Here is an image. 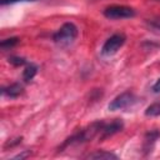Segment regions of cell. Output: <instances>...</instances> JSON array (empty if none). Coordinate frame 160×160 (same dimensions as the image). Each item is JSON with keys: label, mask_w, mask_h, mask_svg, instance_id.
<instances>
[{"label": "cell", "mask_w": 160, "mask_h": 160, "mask_svg": "<svg viewBox=\"0 0 160 160\" xmlns=\"http://www.w3.org/2000/svg\"><path fill=\"white\" fill-rule=\"evenodd\" d=\"M19 42H20V39L16 38V36H12V38H9V39H4V40L0 42V48H1L2 50H9V49L16 46Z\"/></svg>", "instance_id": "obj_10"}, {"label": "cell", "mask_w": 160, "mask_h": 160, "mask_svg": "<svg viewBox=\"0 0 160 160\" xmlns=\"http://www.w3.org/2000/svg\"><path fill=\"white\" fill-rule=\"evenodd\" d=\"M136 96L130 92V91H125L121 92L120 95H118L110 104H109V110L111 111H116V110H122V109H128L131 108L135 102H136Z\"/></svg>", "instance_id": "obj_4"}, {"label": "cell", "mask_w": 160, "mask_h": 160, "mask_svg": "<svg viewBox=\"0 0 160 160\" xmlns=\"http://www.w3.org/2000/svg\"><path fill=\"white\" fill-rule=\"evenodd\" d=\"M146 116H159L160 115V101H156L151 105H149L145 110Z\"/></svg>", "instance_id": "obj_11"}, {"label": "cell", "mask_w": 160, "mask_h": 160, "mask_svg": "<svg viewBox=\"0 0 160 160\" xmlns=\"http://www.w3.org/2000/svg\"><path fill=\"white\" fill-rule=\"evenodd\" d=\"M124 128V122L121 121V119H114L110 122H101V129H100V135L99 139L100 140H105L109 136H112L118 132H120Z\"/></svg>", "instance_id": "obj_5"}, {"label": "cell", "mask_w": 160, "mask_h": 160, "mask_svg": "<svg viewBox=\"0 0 160 160\" xmlns=\"http://www.w3.org/2000/svg\"><path fill=\"white\" fill-rule=\"evenodd\" d=\"M31 1H36V0H31Z\"/></svg>", "instance_id": "obj_17"}, {"label": "cell", "mask_w": 160, "mask_h": 160, "mask_svg": "<svg viewBox=\"0 0 160 160\" xmlns=\"http://www.w3.org/2000/svg\"><path fill=\"white\" fill-rule=\"evenodd\" d=\"M78 28L75 24L72 22H65L60 26V29H58L54 34H52V40L55 44H58L59 46H69L70 44H72L75 41V39L78 38Z\"/></svg>", "instance_id": "obj_1"}, {"label": "cell", "mask_w": 160, "mask_h": 160, "mask_svg": "<svg viewBox=\"0 0 160 160\" xmlns=\"http://www.w3.org/2000/svg\"><path fill=\"white\" fill-rule=\"evenodd\" d=\"M125 40H126V36L121 32H118V34H114L111 35L102 45L101 48V54L104 56H110V55H114L118 52V50L125 44Z\"/></svg>", "instance_id": "obj_3"}, {"label": "cell", "mask_w": 160, "mask_h": 160, "mask_svg": "<svg viewBox=\"0 0 160 160\" xmlns=\"http://www.w3.org/2000/svg\"><path fill=\"white\" fill-rule=\"evenodd\" d=\"M22 1H31V0H0V4H1V5H8V4L22 2Z\"/></svg>", "instance_id": "obj_14"}, {"label": "cell", "mask_w": 160, "mask_h": 160, "mask_svg": "<svg viewBox=\"0 0 160 160\" xmlns=\"http://www.w3.org/2000/svg\"><path fill=\"white\" fill-rule=\"evenodd\" d=\"M149 25H150V26H151L154 30H158V31H160V19L150 21V22H149Z\"/></svg>", "instance_id": "obj_13"}, {"label": "cell", "mask_w": 160, "mask_h": 160, "mask_svg": "<svg viewBox=\"0 0 160 160\" xmlns=\"http://www.w3.org/2000/svg\"><path fill=\"white\" fill-rule=\"evenodd\" d=\"M159 138H160V131L156 130V129L150 130V131H148L145 134V136H144V144H142V150H144L145 154L151 152V150H152V148H154V145H155V142H156V140Z\"/></svg>", "instance_id": "obj_6"}, {"label": "cell", "mask_w": 160, "mask_h": 160, "mask_svg": "<svg viewBox=\"0 0 160 160\" xmlns=\"http://www.w3.org/2000/svg\"><path fill=\"white\" fill-rule=\"evenodd\" d=\"M1 92H2V95L8 96L10 99H15L22 94V86L19 82H14V84H10L8 86H4L1 89Z\"/></svg>", "instance_id": "obj_7"}, {"label": "cell", "mask_w": 160, "mask_h": 160, "mask_svg": "<svg viewBox=\"0 0 160 160\" xmlns=\"http://www.w3.org/2000/svg\"><path fill=\"white\" fill-rule=\"evenodd\" d=\"M152 92H155V94L160 92V79H158L156 82L152 85Z\"/></svg>", "instance_id": "obj_15"}, {"label": "cell", "mask_w": 160, "mask_h": 160, "mask_svg": "<svg viewBox=\"0 0 160 160\" xmlns=\"http://www.w3.org/2000/svg\"><path fill=\"white\" fill-rule=\"evenodd\" d=\"M104 16L108 19H130L135 16V10L130 6L125 5H110L105 8L104 10Z\"/></svg>", "instance_id": "obj_2"}, {"label": "cell", "mask_w": 160, "mask_h": 160, "mask_svg": "<svg viewBox=\"0 0 160 160\" xmlns=\"http://www.w3.org/2000/svg\"><path fill=\"white\" fill-rule=\"evenodd\" d=\"M9 62L12 64L14 66H21V65L26 64V60L24 58H20V56H10L9 58Z\"/></svg>", "instance_id": "obj_12"}, {"label": "cell", "mask_w": 160, "mask_h": 160, "mask_svg": "<svg viewBox=\"0 0 160 160\" xmlns=\"http://www.w3.org/2000/svg\"><path fill=\"white\" fill-rule=\"evenodd\" d=\"M30 155V151H24V152H21V154H19V155H15L12 159H24V158H26V156H29Z\"/></svg>", "instance_id": "obj_16"}, {"label": "cell", "mask_w": 160, "mask_h": 160, "mask_svg": "<svg viewBox=\"0 0 160 160\" xmlns=\"http://www.w3.org/2000/svg\"><path fill=\"white\" fill-rule=\"evenodd\" d=\"M158 1H160V0H158Z\"/></svg>", "instance_id": "obj_18"}, {"label": "cell", "mask_w": 160, "mask_h": 160, "mask_svg": "<svg viewBox=\"0 0 160 160\" xmlns=\"http://www.w3.org/2000/svg\"><path fill=\"white\" fill-rule=\"evenodd\" d=\"M36 72H38V66L35 65V64H28L26 65V68L24 69V71H22V79L26 81V82H29L30 80H32L34 79V76L36 75Z\"/></svg>", "instance_id": "obj_9"}, {"label": "cell", "mask_w": 160, "mask_h": 160, "mask_svg": "<svg viewBox=\"0 0 160 160\" xmlns=\"http://www.w3.org/2000/svg\"><path fill=\"white\" fill-rule=\"evenodd\" d=\"M88 159H100V160H109V159H118V155H115V154H112V152H110V151H104V150H98V151H95V152H91V154H89L88 156H86Z\"/></svg>", "instance_id": "obj_8"}]
</instances>
